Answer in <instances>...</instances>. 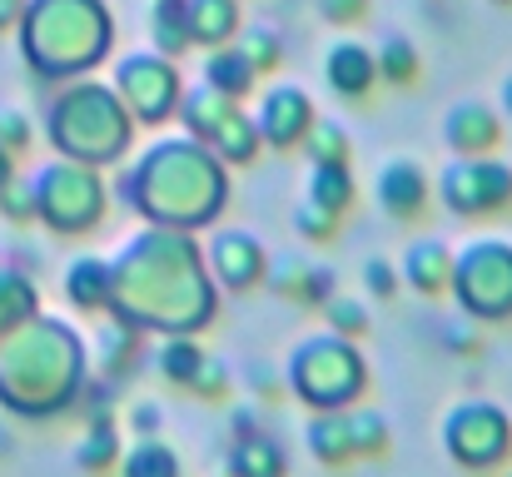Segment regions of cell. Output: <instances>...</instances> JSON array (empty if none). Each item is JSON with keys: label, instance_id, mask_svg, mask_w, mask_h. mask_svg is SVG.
<instances>
[{"label": "cell", "instance_id": "6da1fadb", "mask_svg": "<svg viewBox=\"0 0 512 477\" xmlns=\"http://www.w3.org/2000/svg\"><path fill=\"white\" fill-rule=\"evenodd\" d=\"M219 284L209 279L204 249L184 229L145 224L110 259V309L140 333H199L214 323Z\"/></svg>", "mask_w": 512, "mask_h": 477}, {"label": "cell", "instance_id": "7a4b0ae2", "mask_svg": "<svg viewBox=\"0 0 512 477\" xmlns=\"http://www.w3.org/2000/svg\"><path fill=\"white\" fill-rule=\"evenodd\" d=\"M125 204L160 229H209L229 204V164L194 135L155 140L120 174Z\"/></svg>", "mask_w": 512, "mask_h": 477}, {"label": "cell", "instance_id": "3957f363", "mask_svg": "<svg viewBox=\"0 0 512 477\" xmlns=\"http://www.w3.org/2000/svg\"><path fill=\"white\" fill-rule=\"evenodd\" d=\"M10 358H20V378L0 383V403L25 418L65 413L85 393V343L55 318H25L15 328Z\"/></svg>", "mask_w": 512, "mask_h": 477}, {"label": "cell", "instance_id": "277c9868", "mask_svg": "<svg viewBox=\"0 0 512 477\" xmlns=\"http://www.w3.org/2000/svg\"><path fill=\"white\" fill-rule=\"evenodd\" d=\"M115 15L105 0H35L25 15V60L45 80H75L110 55Z\"/></svg>", "mask_w": 512, "mask_h": 477}, {"label": "cell", "instance_id": "5b68a950", "mask_svg": "<svg viewBox=\"0 0 512 477\" xmlns=\"http://www.w3.org/2000/svg\"><path fill=\"white\" fill-rule=\"evenodd\" d=\"M50 145L65 159H85L95 169L130 155L135 145V120L115 85L100 80H70V90L55 95L50 105Z\"/></svg>", "mask_w": 512, "mask_h": 477}, {"label": "cell", "instance_id": "8992f818", "mask_svg": "<svg viewBox=\"0 0 512 477\" xmlns=\"http://www.w3.org/2000/svg\"><path fill=\"white\" fill-rule=\"evenodd\" d=\"M284 383L314 413L353 408L368 388V358L358 353V338H348V333H334V328L309 333L294 343V353L284 363Z\"/></svg>", "mask_w": 512, "mask_h": 477}, {"label": "cell", "instance_id": "52a82bcc", "mask_svg": "<svg viewBox=\"0 0 512 477\" xmlns=\"http://www.w3.org/2000/svg\"><path fill=\"white\" fill-rule=\"evenodd\" d=\"M448 294L458 299V309L478 323H503L512 318V244L498 234L468 239L463 249H453V279Z\"/></svg>", "mask_w": 512, "mask_h": 477}, {"label": "cell", "instance_id": "ba28073f", "mask_svg": "<svg viewBox=\"0 0 512 477\" xmlns=\"http://www.w3.org/2000/svg\"><path fill=\"white\" fill-rule=\"evenodd\" d=\"M35 219H45L55 234H85L105 219V204H110V189L100 179L95 164L85 159H55L45 164L35 179Z\"/></svg>", "mask_w": 512, "mask_h": 477}, {"label": "cell", "instance_id": "9c48e42d", "mask_svg": "<svg viewBox=\"0 0 512 477\" xmlns=\"http://www.w3.org/2000/svg\"><path fill=\"white\" fill-rule=\"evenodd\" d=\"M443 453L463 473H493L512 458V418L488 398H463L443 418Z\"/></svg>", "mask_w": 512, "mask_h": 477}, {"label": "cell", "instance_id": "30bf717a", "mask_svg": "<svg viewBox=\"0 0 512 477\" xmlns=\"http://www.w3.org/2000/svg\"><path fill=\"white\" fill-rule=\"evenodd\" d=\"M115 95L125 100L130 120L135 125H165L174 110H179V95H184V80L174 70L170 55H160L155 45L150 50H130L115 60Z\"/></svg>", "mask_w": 512, "mask_h": 477}, {"label": "cell", "instance_id": "8fae6325", "mask_svg": "<svg viewBox=\"0 0 512 477\" xmlns=\"http://www.w3.org/2000/svg\"><path fill=\"white\" fill-rule=\"evenodd\" d=\"M438 199L458 219H488L512 204V164L493 155H453L438 169Z\"/></svg>", "mask_w": 512, "mask_h": 477}, {"label": "cell", "instance_id": "7c38bea8", "mask_svg": "<svg viewBox=\"0 0 512 477\" xmlns=\"http://www.w3.org/2000/svg\"><path fill=\"white\" fill-rule=\"evenodd\" d=\"M204 264H209V279H214L219 289L244 294V289L264 284L269 254H264L259 234H249V229H214V239H209V249H204Z\"/></svg>", "mask_w": 512, "mask_h": 477}, {"label": "cell", "instance_id": "4fadbf2b", "mask_svg": "<svg viewBox=\"0 0 512 477\" xmlns=\"http://www.w3.org/2000/svg\"><path fill=\"white\" fill-rule=\"evenodd\" d=\"M314 120H319L314 100L299 85H269L254 105V130L269 150H299V140L309 135Z\"/></svg>", "mask_w": 512, "mask_h": 477}, {"label": "cell", "instance_id": "5bb4252c", "mask_svg": "<svg viewBox=\"0 0 512 477\" xmlns=\"http://www.w3.org/2000/svg\"><path fill=\"white\" fill-rule=\"evenodd\" d=\"M443 145L453 155H493L503 145V120L483 100H458L443 120Z\"/></svg>", "mask_w": 512, "mask_h": 477}, {"label": "cell", "instance_id": "9a60e30c", "mask_svg": "<svg viewBox=\"0 0 512 477\" xmlns=\"http://www.w3.org/2000/svg\"><path fill=\"white\" fill-rule=\"evenodd\" d=\"M373 194L388 219H418L428 209V174L418 159H388L373 179Z\"/></svg>", "mask_w": 512, "mask_h": 477}, {"label": "cell", "instance_id": "2e32d148", "mask_svg": "<svg viewBox=\"0 0 512 477\" xmlns=\"http://www.w3.org/2000/svg\"><path fill=\"white\" fill-rule=\"evenodd\" d=\"M324 80L339 100H363L373 85H378V60L363 40H339L329 55H324Z\"/></svg>", "mask_w": 512, "mask_h": 477}, {"label": "cell", "instance_id": "e0dca14e", "mask_svg": "<svg viewBox=\"0 0 512 477\" xmlns=\"http://www.w3.org/2000/svg\"><path fill=\"white\" fill-rule=\"evenodd\" d=\"M398 279H403L413 294H423V299L448 294V279H453V249H448L443 239H413L408 254H403V264H398Z\"/></svg>", "mask_w": 512, "mask_h": 477}, {"label": "cell", "instance_id": "ac0fdd59", "mask_svg": "<svg viewBox=\"0 0 512 477\" xmlns=\"http://www.w3.org/2000/svg\"><path fill=\"white\" fill-rule=\"evenodd\" d=\"M239 110V100L234 95H224V90H214V85H189L184 95H179V125H184V135H194V140H204V145H214V135L229 125V115Z\"/></svg>", "mask_w": 512, "mask_h": 477}, {"label": "cell", "instance_id": "d6986e66", "mask_svg": "<svg viewBox=\"0 0 512 477\" xmlns=\"http://www.w3.org/2000/svg\"><path fill=\"white\" fill-rule=\"evenodd\" d=\"M184 20H189V40L199 50H214L239 35L244 10H239V0H184Z\"/></svg>", "mask_w": 512, "mask_h": 477}, {"label": "cell", "instance_id": "ffe728a7", "mask_svg": "<svg viewBox=\"0 0 512 477\" xmlns=\"http://www.w3.org/2000/svg\"><path fill=\"white\" fill-rule=\"evenodd\" d=\"M224 468H229V477H289V458L264 428H254V433L229 443Z\"/></svg>", "mask_w": 512, "mask_h": 477}, {"label": "cell", "instance_id": "44dd1931", "mask_svg": "<svg viewBox=\"0 0 512 477\" xmlns=\"http://www.w3.org/2000/svg\"><path fill=\"white\" fill-rule=\"evenodd\" d=\"M140 358H145V333H140L135 323L110 314L105 328H100V368H105V378H110V383L130 378V373L140 368Z\"/></svg>", "mask_w": 512, "mask_h": 477}, {"label": "cell", "instance_id": "7402d4cb", "mask_svg": "<svg viewBox=\"0 0 512 477\" xmlns=\"http://www.w3.org/2000/svg\"><path fill=\"white\" fill-rule=\"evenodd\" d=\"M204 85H214V90H224V95L244 100V95H254L259 70H254V65H249V55L229 40V45H214V50L204 55Z\"/></svg>", "mask_w": 512, "mask_h": 477}, {"label": "cell", "instance_id": "603a6c76", "mask_svg": "<svg viewBox=\"0 0 512 477\" xmlns=\"http://www.w3.org/2000/svg\"><path fill=\"white\" fill-rule=\"evenodd\" d=\"M65 299L80 309V314H105L110 309V259H75L70 274H65Z\"/></svg>", "mask_w": 512, "mask_h": 477}, {"label": "cell", "instance_id": "cb8c5ba5", "mask_svg": "<svg viewBox=\"0 0 512 477\" xmlns=\"http://www.w3.org/2000/svg\"><path fill=\"white\" fill-rule=\"evenodd\" d=\"M309 453L324 463V468H343L353 463V433H348V408H334V413H314L309 418Z\"/></svg>", "mask_w": 512, "mask_h": 477}, {"label": "cell", "instance_id": "d4e9b609", "mask_svg": "<svg viewBox=\"0 0 512 477\" xmlns=\"http://www.w3.org/2000/svg\"><path fill=\"white\" fill-rule=\"evenodd\" d=\"M204 348H199V338L194 333H165L160 338V348H155V368H160V378L174 383V388H194V378H199V368H204Z\"/></svg>", "mask_w": 512, "mask_h": 477}, {"label": "cell", "instance_id": "484cf974", "mask_svg": "<svg viewBox=\"0 0 512 477\" xmlns=\"http://www.w3.org/2000/svg\"><path fill=\"white\" fill-rule=\"evenodd\" d=\"M120 477H184V463L170 443H160V433H150L130 453H120Z\"/></svg>", "mask_w": 512, "mask_h": 477}, {"label": "cell", "instance_id": "4316f807", "mask_svg": "<svg viewBox=\"0 0 512 477\" xmlns=\"http://www.w3.org/2000/svg\"><path fill=\"white\" fill-rule=\"evenodd\" d=\"M150 45L160 55L179 60L194 40H189V20H184V0H155L150 5Z\"/></svg>", "mask_w": 512, "mask_h": 477}, {"label": "cell", "instance_id": "83f0119b", "mask_svg": "<svg viewBox=\"0 0 512 477\" xmlns=\"http://www.w3.org/2000/svg\"><path fill=\"white\" fill-rule=\"evenodd\" d=\"M304 199L334 209V214H348L353 209V169L348 164H309V189Z\"/></svg>", "mask_w": 512, "mask_h": 477}, {"label": "cell", "instance_id": "f1b7e54d", "mask_svg": "<svg viewBox=\"0 0 512 477\" xmlns=\"http://www.w3.org/2000/svg\"><path fill=\"white\" fill-rule=\"evenodd\" d=\"M209 150L224 159V164H254L259 150H264V140H259V130H254V115L234 110V115H229V125L214 135V145H209Z\"/></svg>", "mask_w": 512, "mask_h": 477}, {"label": "cell", "instance_id": "f546056e", "mask_svg": "<svg viewBox=\"0 0 512 477\" xmlns=\"http://www.w3.org/2000/svg\"><path fill=\"white\" fill-rule=\"evenodd\" d=\"M373 60H378V80H388V85H413L418 70H423V55H418V45L408 35H388L373 50Z\"/></svg>", "mask_w": 512, "mask_h": 477}, {"label": "cell", "instance_id": "4dcf8cb0", "mask_svg": "<svg viewBox=\"0 0 512 477\" xmlns=\"http://www.w3.org/2000/svg\"><path fill=\"white\" fill-rule=\"evenodd\" d=\"M348 433H353V453H358V458H383V453L393 448V428H388V418H383L378 408L353 403V408H348Z\"/></svg>", "mask_w": 512, "mask_h": 477}, {"label": "cell", "instance_id": "1f68e13d", "mask_svg": "<svg viewBox=\"0 0 512 477\" xmlns=\"http://www.w3.org/2000/svg\"><path fill=\"white\" fill-rule=\"evenodd\" d=\"M75 463H80L85 473H110V468L120 463V433H115V418H95V423H90V433H85L80 448H75Z\"/></svg>", "mask_w": 512, "mask_h": 477}, {"label": "cell", "instance_id": "d6a6232c", "mask_svg": "<svg viewBox=\"0 0 512 477\" xmlns=\"http://www.w3.org/2000/svg\"><path fill=\"white\" fill-rule=\"evenodd\" d=\"M299 150L309 155V164H348V159H353L348 130H343L339 120H314L309 135L299 140Z\"/></svg>", "mask_w": 512, "mask_h": 477}, {"label": "cell", "instance_id": "836d02e7", "mask_svg": "<svg viewBox=\"0 0 512 477\" xmlns=\"http://www.w3.org/2000/svg\"><path fill=\"white\" fill-rule=\"evenodd\" d=\"M234 45L249 55V65H254L259 75H274V70L284 65V40H279L274 25H239Z\"/></svg>", "mask_w": 512, "mask_h": 477}, {"label": "cell", "instance_id": "e575fe53", "mask_svg": "<svg viewBox=\"0 0 512 477\" xmlns=\"http://www.w3.org/2000/svg\"><path fill=\"white\" fill-rule=\"evenodd\" d=\"M25 318H35V284L25 274H0V333H15Z\"/></svg>", "mask_w": 512, "mask_h": 477}, {"label": "cell", "instance_id": "d590c367", "mask_svg": "<svg viewBox=\"0 0 512 477\" xmlns=\"http://www.w3.org/2000/svg\"><path fill=\"white\" fill-rule=\"evenodd\" d=\"M339 224H343V214L314 204V199H299V209H294V229H299V239H309V244L339 239Z\"/></svg>", "mask_w": 512, "mask_h": 477}, {"label": "cell", "instance_id": "8d00e7d4", "mask_svg": "<svg viewBox=\"0 0 512 477\" xmlns=\"http://www.w3.org/2000/svg\"><path fill=\"white\" fill-rule=\"evenodd\" d=\"M304 274H309V259L304 254H269V264H264V284L274 294H284V299H299Z\"/></svg>", "mask_w": 512, "mask_h": 477}, {"label": "cell", "instance_id": "74e56055", "mask_svg": "<svg viewBox=\"0 0 512 477\" xmlns=\"http://www.w3.org/2000/svg\"><path fill=\"white\" fill-rule=\"evenodd\" d=\"M324 318H329V328H334V333H348V338H358V333L368 328V309H363L358 299H348V294L324 299Z\"/></svg>", "mask_w": 512, "mask_h": 477}, {"label": "cell", "instance_id": "f35d334b", "mask_svg": "<svg viewBox=\"0 0 512 477\" xmlns=\"http://www.w3.org/2000/svg\"><path fill=\"white\" fill-rule=\"evenodd\" d=\"M0 214H5V219H15V224L35 219V184L10 174V184L0 189Z\"/></svg>", "mask_w": 512, "mask_h": 477}, {"label": "cell", "instance_id": "ab89813d", "mask_svg": "<svg viewBox=\"0 0 512 477\" xmlns=\"http://www.w3.org/2000/svg\"><path fill=\"white\" fill-rule=\"evenodd\" d=\"M189 393H199L204 403H219V398L229 393V368H224L219 358H204V368H199V378H194Z\"/></svg>", "mask_w": 512, "mask_h": 477}, {"label": "cell", "instance_id": "60d3db41", "mask_svg": "<svg viewBox=\"0 0 512 477\" xmlns=\"http://www.w3.org/2000/svg\"><path fill=\"white\" fill-rule=\"evenodd\" d=\"M339 294V284H334V269H324V264H309V274H304V289H299V304H319L324 309V299H334Z\"/></svg>", "mask_w": 512, "mask_h": 477}, {"label": "cell", "instance_id": "b9f144b4", "mask_svg": "<svg viewBox=\"0 0 512 477\" xmlns=\"http://www.w3.org/2000/svg\"><path fill=\"white\" fill-rule=\"evenodd\" d=\"M443 343L458 353V358H468V353H478V343H483V333H478V318H453L448 328H443Z\"/></svg>", "mask_w": 512, "mask_h": 477}, {"label": "cell", "instance_id": "7bdbcfd3", "mask_svg": "<svg viewBox=\"0 0 512 477\" xmlns=\"http://www.w3.org/2000/svg\"><path fill=\"white\" fill-rule=\"evenodd\" d=\"M363 279H368V294H378V299H393L398 284H403L388 259H368V264H363Z\"/></svg>", "mask_w": 512, "mask_h": 477}, {"label": "cell", "instance_id": "ee69618b", "mask_svg": "<svg viewBox=\"0 0 512 477\" xmlns=\"http://www.w3.org/2000/svg\"><path fill=\"white\" fill-rule=\"evenodd\" d=\"M319 15L329 25H358L368 15V0H319Z\"/></svg>", "mask_w": 512, "mask_h": 477}, {"label": "cell", "instance_id": "f6af8a7d", "mask_svg": "<svg viewBox=\"0 0 512 477\" xmlns=\"http://www.w3.org/2000/svg\"><path fill=\"white\" fill-rule=\"evenodd\" d=\"M0 145H5V150H25V145H30V120L15 115V110H5V115H0Z\"/></svg>", "mask_w": 512, "mask_h": 477}, {"label": "cell", "instance_id": "bcb514c9", "mask_svg": "<svg viewBox=\"0 0 512 477\" xmlns=\"http://www.w3.org/2000/svg\"><path fill=\"white\" fill-rule=\"evenodd\" d=\"M160 423H165V408H160V403H135V413H130V428H135V438H150V433H160Z\"/></svg>", "mask_w": 512, "mask_h": 477}, {"label": "cell", "instance_id": "7dc6e473", "mask_svg": "<svg viewBox=\"0 0 512 477\" xmlns=\"http://www.w3.org/2000/svg\"><path fill=\"white\" fill-rule=\"evenodd\" d=\"M229 428H234V438H244V433H254V428H259V413H254L249 403H239V408L229 413Z\"/></svg>", "mask_w": 512, "mask_h": 477}, {"label": "cell", "instance_id": "c3c4849f", "mask_svg": "<svg viewBox=\"0 0 512 477\" xmlns=\"http://www.w3.org/2000/svg\"><path fill=\"white\" fill-rule=\"evenodd\" d=\"M249 383H254V393H274L279 388V373L274 368H249Z\"/></svg>", "mask_w": 512, "mask_h": 477}, {"label": "cell", "instance_id": "681fc988", "mask_svg": "<svg viewBox=\"0 0 512 477\" xmlns=\"http://www.w3.org/2000/svg\"><path fill=\"white\" fill-rule=\"evenodd\" d=\"M20 10H25V0H0V30H5V25H10Z\"/></svg>", "mask_w": 512, "mask_h": 477}, {"label": "cell", "instance_id": "f907efd6", "mask_svg": "<svg viewBox=\"0 0 512 477\" xmlns=\"http://www.w3.org/2000/svg\"><path fill=\"white\" fill-rule=\"evenodd\" d=\"M498 100H503V115H508V120H512V75H508V80H503V90H498Z\"/></svg>", "mask_w": 512, "mask_h": 477}, {"label": "cell", "instance_id": "816d5d0a", "mask_svg": "<svg viewBox=\"0 0 512 477\" xmlns=\"http://www.w3.org/2000/svg\"><path fill=\"white\" fill-rule=\"evenodd\" d=\"M5 184H10V150L0 145V189H5Z\"/></svg>", "mask_w": 512, "mask_h": 477}, {"label": "cell", "instance_id": "f5cc1de1", "mask_svg": "<svg viewBox=\"0 0 512 477\" xmlns=\"http://www.w3.org/2000/svg\"><path fill=\"white\" fill-rule=\"evenodd\" d=\"M493 5H512V0H493Z\"/></svg>", "mask_w": 512, "mask_h": 477}, {"label": "cell", "instance_id": "db71d44e", "mask_svg": "<svg viewBox=\"0 0 512 477\" xmlns=\"http://www.w3.org/2000/svg\"><path fill=\"white\" fill-rule=\"evenodd\" d=\"M508 477H512V473H508Z\"/></svg>", "mask_w": 512, "mask_h": 477}]
</instances>
